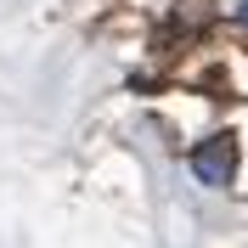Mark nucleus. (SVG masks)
Instances as JSON below:
<instances>
[{"label": "nucleus", "mask_w": 248, "mask_h": 248, "mask_svg": "<svg viewBox=\"0 0 248 248\" xmlns=\"http://www.w3.org/2000/svg\"><path fill=\"white\" fill-rule=\"evenodd\" d=\"M192 175L203 186H232L237 175V141L232 136H209L203 147H192Z\"/></svg>", "instance_id": "1"}, {"label": "nucleus", "mask_w": 248, "mask_h": 248, "mask_svg": "<svg viewBox=\"0 0 248 248\" xmlns=\"http://www.w3.org/2000/svg\"><path fill=\"white\" fill-rule=\"evenodd\" d=\"M237 23H243V29H248V0H243V6H237Z\"/></svg>", "instance_id": "2"}]
</instances>
